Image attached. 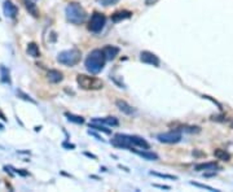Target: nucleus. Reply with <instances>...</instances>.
<instances>
[{
  "instance_id": "nucleus-8",
  "label": "nucleus",
  "mask_w": 233,
  "mask_h": 192,
  "mask_svg": "<svg viewBox=\"0 0 233 192\" xmlns=\"http://www.w3.org/2000/svg\"><path fill=\"white\" fill-rule=\"evenodd\" d=\"M140 60L143 61L144 64H148V65H153V66H159L161 61L158 56H156L154 53L149 51H143L140 53Z\"/></svg>"
},
{
  "instance_id": "nucleus-4",
  "label": "nucleus",
  "mask_w": 233,
  "mask_h": 192,
  "mask_svg": "<svg viewBox=\"0 0 233 192\" xmlns=\"http://www.w3.org/2000/svg\"><path fill=\"white\" fill-rule=\"evenodd\" d=\"M77 82L83 90H101L104 86V82L101 79L96 77L86 76V74H79L77 77Z\"/></svg>"
},
{
  "instance_id": "nucleus-1",
  "label": "nucleus",
  "mask_w": 233,
  "mask_h": 192,
  "mask_svg": "<svg viewBox=\"0 0 233 192\" xmlns=\"http://www.w3.org/2000/svg\"><path fill=\"white\" fill-rule=\"evenodd\" d=\"M105 61H106V57H105L103 50H93L88 53L84 65L91 74H97L104 69Z\"/></svg>"
},
{
  "instance_id": "nucleus-31",
  "label": "nucleus",
  "mask_w": 233,
  "mask_h": 192,
  "mask_svg": "<svg viewBox=\"0 0 233 192\" xmlns=\"http://www.w3.org/2000/svg\"><path fill=\"white\" fill-rule=\"evenodd\" d=\"M231 125H232V127H233V121H232V123H231Z\"/></svg>"
},
{
  "instance_id": "nucleus-29",
  "label": "nucleus",
  "mask_w": 233,
  "mask_h": 192,
  "mask_svg": "<svg viewBox=\"0 0 233 192\" xmlns=\"http://www.w3.org/2000/svg\"><path fill=\"white\" fill-rule=\"evenodd\" d=\"M62 145H64V147H66V148H74L75 147L74 144H67V143H64Z\"/></svg>"
},
{
  "instance_id": "nucleus-28",
  "label": "nucleus",
  "mask_w": 233,
  "mask_h": 192,
  "mask_svg": "<svg viewBox=\"0 0 233 192\" xmlns=\"http://www.w3.org/2000/svg\"><path fill=\"white\" fill-rule=\"evenodd\" d=\"M154 187H158V188H162V190H170V186H162V184H153Z\"/></svg>"
},
{
  "instance_id": "nucleus-18",
  "label": "nucleus",
  "mask_w": 233,
  "mask_h": 192,
  "mask_svg": "<svg viewBox=\"0 0 233 192\" xmlns=\"http://www.w3.org/2000/svg\"><path fill=\"white\" fill-rule=\"evenodd\" d=\"M26 52H27V55L29 56H31V57H39L40 56V50H39V45L37 44V43H29L27 44V48H26Z\"/></svg>"
},
{
  "instance_id": "nucleus-27",
  "label": "nucleus",
  "mask_w": 233,
  "mask_h": 192,
  "mask_svg": "<svg viewBox=\"0 0 233 192\" xmlns=\"http://www.w3.org/2000/svg\"><path fill=\"white\" fill-rule=\"evenodd\" d=\"M192 184H193V186H196V187H199V188H205V190H209V191H218V190H215V188H212V187H210V186H205V184H198V183H194V182H192Z\"/></svg>"
},
{
  "instance_id": "nucleus-17",
  "label": "nucleus",
  "mask_w": 233,
  "mask_h": 192,
  "mask_svg": "<svg viewBox=\"0 0 233 192\" xmlns=\"http://www.w3.org/2000/svg\"><path fill=\"white\" fill-rule=\"evenodd\" d=\"M194 169L197 171H209V170H215L218 169V164L216 162H203V164H197Z\"/></svg>"
},
{
  "instance_id": "nucleus-23",
  "label": "nucleus",
  "mask_w": 233,
  "mask_h": 192,
  "mask_svg": "<svg viewBox=\"0 0 233 192\" xmlns=\"http://www.w3.org/2000/svg\"><path fill=\"white\" fill-rule=\"evenodd\" d=\"M65 116L67 117V119L70 122H74V123H77V125L84 123V118L80 117V116H75V114H73V113H65Z\"/></svg>"
},
{
  "instance_id": "nucleus-15",
  "label": "nucleus",
  "mask_w": 233,
  "mask_h": 192,
  "mask_svg": "<svg viewBox=\"0 0 233 192\" xmlns=\"http://www.w3.org/2000/svg\"><path fill=\"white\" fill-rule=\"evenodd\" d=\"M133 152H135L136 155H139L140 157H143V158H145V160H148V161H156V160H158V155L157 153H154V152H149V151H137V149H132Z\"/></svg>"
},
{
  "instance_id": "nucleus-3",
  "label": "nucleus",
  "mask_w": 233,
  "mask_h": 192,
  "mask_svg": "<svg viewBox=\"0 0 233 192\" xmlns=\"http://www.w3.org/2000/svg\"><path fill=\"white\" fill-rule=\"evenodd\" d=\"M57 61L65 66H74L80 61V51L77 48L62 51L57 55Z\"/></svg>"
},
{
  "instance_id": "nucleus-9",
  "label": "nucleus",
  "mask_w": 233,
  "mask_h": 192,
  "mask_svg": "<svg viewBox=\"0 0 233 192\" xmlns=\"http://www.w3.org/2000/svg\"><path fill=\"white\" fill-rule=\"evenodd\" d=\"M3 11H4V14L8 18H16L18 14V8L16 6L11 0H5L4 4H3Z\"/></svg>"
},
{
  "instance_id": "nucleus-24",
  "label": "nucleus",
  "mask_w": 233,
  "mask_h": 192,
  "mask_svg": "<svg viewBox=\"0 0 233 192\" xmlns=\"http://www.w3.org/2000/svg\"><path fill=\"white\" fill-rule=\"evenodd\" d=\"M17 95H18L19 97H21V99L26 100V101H30V103H32V104H37V101H35L34 99H31L30 96L26 95V93H25V92H22V91H19V90H18V91H17Z\"/></svg>"
},
{
  "instance_id": "nucleus-10",
  "label": "nucleus",
  "mask_w": 233,
  "mask_h": 192,
  "mask_svg": "<svg viewBox=\"0 0 233 192\" xmlns=\"http://www.w3.org/2000/svg\"><path fill=\"white\" fill-rule=\"evenodd\" d=\"M115 105H117V108L119 109L120 112L124 113V114H127V116H132V114H135V113H136V109L133 108V106H131L127 101H124V100H120V99L117 100Z\"/></svg>"
},
{
  "instance_id": "nucleus-14",
  "label": "nucleus",
  "mask_w": 233,
  "mask_h": 192,
  "mask_svg": "<svg viewBox=\"0 0 233 192\" xmlns=\"http://www.w3.org/2000/svg\"><path fill=\"white\" fill-rule=\"evenodd\" d=\"M131 16H132V13L128 11H119V12H115L111 14V21L117 24V22H120V21H123V19L130 18Z\"/></svg>"
},
{
  "instance_id": "nucleus-13",
  "label": "nucleus",
  "mask_w": 233,
  "mask_h": 192,
  "mask_svg": "<svg viewBox=\"0 0 233 192\" xmlns=\"http://www.w3.org/2000/svg\"><path fill=\"white\" fill-rule=\"evenodd\" d=\"M47 79L51 83H60L61 81L64 79V76H62L61 71L52 69V70H49L48 73H47Z\"/></svg>"
},
{
  "instance_id": "nucleus-30",
  "label": "nucleus",
  "mask_w": 233,
  "mask_h": 192,
  "mask_svg": "<svg viewBox=\"0 0 233 192\" xmlns=\"http://www.w3.org/2000/svg\"><path fill=\"white\" fill-rule=\"evenodd\" d=\"M86 156H88V157H92V158H96V156L92 155V153H88V152H86Z\"/></svg>"
},
{
  "instance_id": "nucleus-6",
  "label": "nucleus",
  "mask_w": 233,
  "mask_h": 192,
  "mask_svg": "<svg viewBox=\"0 0 233 192\" xmlns=\"http://www.w3.org/2000/svg\"><path fill=\"white\" fill-rule=\"evenodd\" d=\"M111 144H113L114 147L131 149V151L135 148V145H133V143H132V139H131V135H126V134L114 135V138L111 139Z\"/></svg>"
},
{
  "instance_id": "nucleus-16",
  "label": "nucleus",
  "mask_w": 233,
  "mask_h": 192,
  "mask_svg": "<svg viewBox=\"0 0 233 192\" xmlns=\"http://www.w3.org/2000/svg\"><path fill=\"white\" fill-rule=\"evenodd\" d=\"M131 139H132V143L135 147H139V148H143V149H149L150 145L144 138H140V136H136V135H131Z\"/></svg>"
},
{
  "instance_id": "nucleus-32",
  "label": "nucleus",
  "mask_w": 233,
  "mask_h": 192,
  "mask_svg": "<svg viewBox=\"0 0 233 192\" xmlns=\"http://www.w3.org/2000/svg\"><path fill=\"white\" fill-rule=\"evenodd\" d=\"M31 1H37V0H31Z\"/></svg>"
},
{
  "instance_id": "nucleus-19",
  "label": "nucleus",
  "mask_w": 233,
  "mask_h": 192,
  "mask_svg": "<svg viewBox=\"0 0 233 192\" xmlns=\"http://www.w3.org/2000/svg\"><path fill=\"white\" fill-rule=\"evenodd\" d=\"M0 81L3 83L11 84V74H9V69L4 65H0Z\"/></svg>"
},
{
  "instance_id": "nucleus-21",
  "label": "nucleus",
  "mask_w": 233,
  "mask_h": 192,
  "mask_svg": "<svg viewBox=\"0 0 233 192\" xmlns=\"http://www.w3.org/2000/svg\"><path fill=\"white\" fill-rule=\"evenodd\" d=\"M214 156L218 158V160H222V161H229V158H231L229 153H227L224 149H215Z\"/></svg>"
},
{
  "instance_id": "nucleus-7",
  "label": "nucleus",
  "mask_w": 233,
  "mask_h": 192,
  "mask_svg": "<svg viewBox=\"0 0 233 192\" xmlns=\"http://www.w3.org/2000/svg\"><path fill=\"white\" fill-rule=\"evenodd\" d=\"M158 140L161 143H166V144H176L181 140V134L179 131H170V132H163V134H159Z\"/></svg>"
},
{
  "instance_id": "nucleus-25",
  "label": "nucleus",
  "mask_w": 233,
  "mask_h": 192,
  "mask_svg": "<svg viewBox=\"0 0 233 192\" xmlns=\"http://www.w3.org/2000/svg\"><path fill=\"white\" fill-rule=\"evenodd\" d=\"M152 175H156V177H159V178H167V179H178L176 177L173 175H167V174H161V173H154V171H150Z\"/></svg>"
},
{
  "instance_id": "nucleus-20",
  "label": "nucleus",
  "mask_w": 233,
  "mask_h": 192,
  "mask_svg": "<svg viewBox=\"0 0 233 192\" xmlns=\"http://www.w3.org/2000/svg\"><path fill=\"white\" fill-rule=\"evenodd\" d=\"M25 5H26V8H27V11L30 12L34 17H39V11L37 8L35 1H31V0H25Z\"/></svg>"
},
{
  "instance_id": "nucleus-11",
  "label": "nucleus",
  "mask_w": 233,
  "mask_h": 192,
  "mask_svg": "<svg viewBox=\"0 0 233 192\" xmlns=\"http://www.w3.org/2000/svg\"><path fill=\"white\" fill-rule=\"evenodd\" d=\"M91 122H97V123H103L105 126H109V127H115L119 125V121L115 117H106V118H93Z\"/></svg>"
},
{
  "instance_id": "nucleus-5",
  "label": "nucleus",
  "mask_w": 233,
  "mask_h": 192,
  "mask_svg": "<svg viewBox=\"0 0 233 192\" xmlns=\"http://www.w3.org/2000/svg\"><path fill=\"white\" fill-rule=\"evenodd\" d=\"M105 21H106V17L103 14V13L95 12L92 16H91V19L88 22V30L92 32H100L104 29Z\"/></svg>"
},
{
  "instance_id": "nucleus-22",
  "label": "nucleus",
  "mask_w": 233,
  "mask_h": 192,
  "mask_svg": "<svg viewBox=\"0 0 233 192\" xmlns=\"http://www.w3.org/2000/svg\"><path fill=\"white\" fill-rule=\"evenodd\" d=\"M90 127L91 129H95L97 130V131H103L105 134H111V130L106 129V126L103 125V123H97V122H91L90 123Z\"/></svg>"
},
{
  "instance_id": "nucleus-26",
  "label": "nucleus",
  "mask_w": 233,
  "mask_h": 192,
  "mask_svg": "<svg viewBox=\"0 0 233 192\" xmlns=\"http://www.w3.org/2000/svg\"><path fill=\"white\" fill-rule=\"evenodd\" d=\"M97 1L100 3V4L108 6V5H113V4H115V3H118V0H97Z\"/></svg>"
},
{
  "instance_id": "nucleus-2",
  "label": "nucleus",
  "mask_w": 233,
  "mask_h": 192,
  "mask_svg": "<svg viewBox=\"0 0 233 192\" xmlns=\"http://www.w3.org/2000/svg\"><path fill=\"white\" fill-rule=\"evenodd\" d=\"M65 14H66L67 21L74 25H80L82 22H84V19L87 17L86 11L78 3H70V4H67V6L65 8Z\"/></svg>"
},
{
  "instance_id": "nucleus-12",
  "label": "nucleus",
  "mask_w": 233,
  "mask_h": 192,
  "mask_svg": "<svg viewBox=\"0 0 233 192\" xmlns=\"http://www.w3.org/2000/svg\"><path fill=\"white\" fill-rule=\"evenodd\" d=\"M104 55L105 57H106V60H113V58H115L118 56V53H119V48L115 47V45H106V47H104Z\"/></svg>"
}]
</instances>
